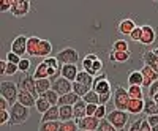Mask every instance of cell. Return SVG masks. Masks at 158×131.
Masks as SVG:
<instances>
[{"instance_id":"1","label":"cell","mask_w":158,"mask_h":131,"mask_svg":"<svg viewBox=\"0 0 158 131\" xmlns=\"http://www.w3.org/2000/svg\"><path fill=\"white\" fill-rule=\"evenodd\" d=\"M106 120H108L114 128H117L118 131H123V129H127V125H128V120H130V114H128L127 111L112 109V111L106 115Z\"/></svg>"},{"instance_id":"2","label":"cell","mask_w":158,"mask_h":131,"mask_svg":"<svg viewBox=\"0 0 158 131\" xmlns=\"http://www.w3.org/2000/svg\"><path fill=\"white\" fill-rule=\"evenodd\" d=\"M10 114H11V120H10L11 125H22V123H25L29 120L30 109L22 106L21 103H16L10 108Z\"/></svg>"},{"instance_id":"3","label":"cell","mask_w":158,"mask_h":131,"mask_svg":"<svg viewBox=\"0 0 158 131\" xmlns=\"http://www.w3.org/2000/svg\"><path fill=\"white\" fill-rule=\"evenodd\" d=\"M0 95L10 103V106L16 104L18 103V95H19L18 84L11 82V81H2L0 82Z\"/></svg>"},{"instance_id":"4","label":"cell","mask_w":158,"mask_h":131,"mask_svg":"<svg viewBox=\"0 0 158 131\" xmlns=\"http://www.w3.org/2000/svg\"><path fill=\"white\" fill-rule=\"evenodd\" d=\"M114 108L118 109V111H127L128 108V103H130V95H128V90L123 88L122 85H117L115 90H114Z\"/></svg>"},{"instance_id":"5","label":"cell","mask_w":158,"mask_h":131,"mask_svg":"<svg viewBox=\"0 0 158 131\" xmlns=\"http://www.w3.org/2000/svg\"><path fill=\"white\" fill-rule=\"evenodd\" d=\"M56 57L62 65H76L79 60V52L73 47H63L62 51H59Z\"/></svg>"},{"instance_id":"6","label":"cell","mask_w":158,"mask_h":131,"mask_svg":"<svg viewBox=\"0 0 158 131\" xmlns=\"http://www.w3.org/2000/svg\"><path fill=\"white\" fill-rule=\"evenodd\" d=\"M18 87H19V90L29 92V93L33 95L36 100L40 98L38 92H36V79L33 77V74H32V76H30V74H24L21 79H19V82H18Z\"/></svg>"},{"instance_id":"7","label":"cell","mask_w":158,"mask_h":131,"mask_svg":"<svg viewBox=\"0 0 158 131\" xmlns=\"http://www.w3.org/2000/svg\"><path fill=\"white\" fill-rule=\"evenodd\" d=\"M92 90L97 92L98 95H104V93H111L112 88H111V82L108 81V76L101 73L95 77V81H94V87H92Z\"/></svg>"},{"instance_id":"8","label":"cell","mask_w":158,"mask_h":131,"mask_svg":"<svg viewBox=\"0 0 158 131\" xmlns=\"http://www.w3.org/2000/svg\"><path fill=\"white\" fill-rule=\"evenodd\" d=\"M27 41H29V38L25 35H18L11 41V52H15L16 55L24 59V55L27 54Z\"/></svg>"},{"instance_id":"9","label":"cell","mask_w":158,"mask_h":131,"mask_svg":"<svg viewBox=\"0 0 158 131\" xmlns=\"http://www.w3.org/2000/svg\"><path fill=\"white\" fill-rule=\"evenodd\" d=\"M30 11V2L29 0H13L11 6V14L15 18H24Z\"/></svg>"},{"instance_id":"10","label":"cell","mask_w":158,"mask_h":131,"mask_svg":"<svg viewBox=\"0 0 158 131\" xmlns=\"http://www.w3.org/2000/svg\"><path fill=\"white\" fill-rule=\"evenodd\" d=\"M52 90L57 92L60 96H63V95L71 93L73 92V82L68 81V79H65V77H59L57 81L52 82Z\"/></svg>"},{"instance_id":"11","label":"cell","mask_w":158,"mask_h":131,"mask_svg":"<svg viewBox=\"0 0 158 131\" xmlns=\"http://www.w3.org/2000/svg\"><path fill=\"white\" fill-rule=\"evenodd\" d=\"M141 73H142V76H144L142 88H150V85L158 81V73H156L155 70H152L150 67H147V65H144V67L141 68Z\"/></svg>"},{"instance_id":"12","label":"cell","mask_w":158,"mask_h":131,"mask_svg":"<svg viewBox=\"0 0 158 131\" xmlns=\"http://www.w3.org/2000/svg\"><path fill=\"white\" fill-rule=\"evenodd\" d=\"M100 122L101 120H98L97 117H89V115L81 120H76L79 129H87V131H97L100 126Z\"/></svg>"},{"instance_id":"13","label":"cell","mask_w":158,"mask_h":131,"mask_svg":"<svg viewBox=\"0 0 158 131\" xmlns=\"http://www.w3.org/2000/svg\"><path fill=\"white\" fill-rule=\"evenodd\" d=\"M155 38H156V33H155V29L152 25H142V38H141V44L144 46H150L152 43H155Z\"/></svg>"},{"instance_id":"14","label":"cell","mask_w":158,"mask_h":131,"mask_svg":"<svg viewBox=\"0 0 158 131\" xmlns=\"http://www.w3.org/2000/svg\"><path fill=\"white\" fill-rule=\"evenodd\" d=\"M18 103H21L22 106L25 108H33L36 106V98L33 95H30L29 92H24V90H19V95H18Z\"/></svg>"},{"instance_id":"15","label":"cell","mask_w":158,"mask_h":131,"mask_svg":"<svg viewBox=\"0 0 158 131\" xmlns=\"http://www.w3.org/2000/svg\"><path fill=\"white\" fill-rule=\"evenodd\" d=\"M77 74H79V70H77L76 65H63L62 67V77H65V79L76 82Z\"/></svg>"},{"instance_id":"16","label":"cell","mask_w":158,"mask_h":131,"mask_svg":"<svg viewBox=\"0 0 158 131\" xmlns=\"http://www.w3.org/2000/svg\"><path fill=\"white\" fill-rule=\"evenodd\" d=\"M33 77L38 81V79H49L51 77V68L44 63V60L41 63H38V67L35 68V73H33Z\"/></svg>"},{"instance_id":"17","label":"cell","mask_w":158,"mask_h":131,"mask_svg":"<svg viewBox=\"0 0 158 131\" xmlns=\"http://www.w3.org/2000/svg\"><path fill=\"white\" fill-rule=\"evenodd\" d=\"M46 122H60V108L59 106H52L46 114H43L41 123H46Z\"/></svg>"},{"instance_id":"18","label":"cell","mask_w":158,"mask_h":131,"mask_svg":"<svg viewBox=\"0 0 158 131\" xmlns=\"http://www.w3.org/2000/svg\"><path fill=\"white\" fill-rule=\"evenodd\" d=\"M142 59H144V63H146L147 67H150L152 70H155L158 73V55L155 54L153 51H146L144 55H142Z\"/></svg>"},{"instance_id":"19","label":"cell","mask_w":158,"mask_h":131,"mask_svg":"<svg viewBox=\"0 0 158 131\" xmlns=\"http://www.w3.org/2000/svg\"><path fill=\"white\" fill-rule=\"evenodd\" d=\"M127 112L131 115H139L141 112H144V100H130Z\"/></svg>"},{"instance_id":"20","label":"cell","mask_w":158,"mask_h":131,"mask_svg":"<svg viewBox=\"0 0 158 131\" xmlns=\"http://www.w3.org/2000/svg\"><path fill=\"white\" fill-rule=\"evenodd\" d=\"M73 111H74V120L84 119V117H87V103L84 100H79L73 106Z\"/></svg>"},{"instance_id":"21","label":"cell","mask_w":158,"mask_h":131,"mask_svg":"<svg viewBox=\"0 0 158 131\" xmlns=\"http://www.w3.org/2000/svg\"><path fill=\"white\" fill-rule=\"evenodd\" d=\"M40 43H41V38H38V36H29V41H27V55L29 57H36Z\"/></svg>"},{"instance_id":"22","label":"cell","mask_w":158,"mask_h":131,"mask_svg":"<svg viewBox=\"0 0 158 131\" xmlns=\"http://www.w3.org/2000/svg\"><path fill=\"white\" fill-rule=\"evenodd\" d=\"M117 29H118V32H120L122 35H128L130 36V33L136 29V24H135L133 19H123V21L118 22V27Z\"/></svg>"},{"instance_id":"23","label":"cell","mask_w":158,"mask_h":131,"mask_svg":"<svg viewBox=\"0 0 158 131\" xmlns=\"http://www.w3.org/2000/svg\"><path fill=\"white\" fill-rule=\"evenodd\" d=\"M51 52H52V44H51V41L41 40V43H40V46H38V54H36V57H43V60H44V59L51 57Z\"/></svg>"},{"instance_id":"24","label":"cell","mask_w":158,"mask_h":131,"mask_svg":"<svg viewBox=\"0 0 158 131\" xmlns=\"http://www.w3.org/2000/svg\"><path fill=\"white\" fill-rule=\"evenodd\" d=\"M79 100H82V98H79V96L74 93V92H71V93H67V95L60 96L59 106H74V104H76Z\"/></svg>"},{"instance_id":"25","label":"cell","mask_w":158,"mask_h":131,"mask_svg":"<svg viewBox=\"0 0 158 131\" xmlns=\"http://www.w3.org/2000/svg\"><path fill=\"white\" fill-rule=\"evenodd\" d=\"M144 114H146L147 117L149 115H158V104L152 98L144 100Z\"/></svg>"},{"instance_id":"26","label":"cell","mask_w":158,"mask_h":131,"mask_svg":"<svg viewBox=\"0 0 158 131\" xmlns=\"http://www.w3.org/2000/svg\"><path fill=\"white\" fill-rule=\"evenodd\" d=\"M94 81H95V77L94 76H90L87 71H79V74H77V77H76V82H79V84H84V85H87L89 88H92L94 87Z\"/></svg>"},{"instance_id":"27","label":"cell","mask_w":158,"mask_h":131,"mask_svg":"<svg viewBox=\"0 0 158 131\" xmlns=\"http://www.w3.org/2000/svg\"><path fill=\"white\" fill-rule=\"evenodd\" d=\"M142 84H144V76H142V73H141V70L138 71H131L130 74H128V85H141L142 87Z\"/></svg>"},{"instance_id":"28","label":"cell","mask_w":158,"mask_h":131,"mask_svg":"<svg viewBox=\"0 0 158 131\" xmlns=\"http://www.w3.org/2000/svg\"><path fill=\"white\" fill-rule=\"evenodd\" d=\"M60 108V122H70L74 120V111L73 106H59Z\"/></svg>"},{"instance_id":"29","label":"cell","mask_w":158,"mask_h":131,"mask_svg":"<svg viewBox=\"0 0 158 131\" xmlns=\"http://www.w3.org/2000/svg\"><path fill=\"white\" fill-rule=\"evenodd\" d=\"M51 88H52V81L51 79H38L36 81V92H38L40 96L44 95Z\"/></svg>"},{"instance_id":"30","label":"cell","mask_w":158,"mask_h":131,"mask_svg":"<svg viewBox=\"0 0 158 131\" xmlns=\"http://www.w3.org/2000/svg\"><path fill=\"white\" fill-rule=\"evenodd\" d=\"M127 90L131 100H144V90L141 85H128Z\"/></svg>"},{"instance_id":"31","label":"cell","mask_w":158,"mask_h":131,"mask_svg":"<svg viewBox=\"0 0 158 131\" xmlns=\"http://www.w3.org/2000/svg\"><path fill=\"white\" fill-rule=\"evenodd\" d=\"M130 57H131L130 51H128V52H114V51H112L111 54H109V60H111V62H118V63L127 62Z\"/></svg>"},{"instance_id":"32","label":"cell","mask_w":158,"mask_h":131,"mask_svg":"<svg viewBox=\"0 0 158 131\" xmlns=\"http://www.w3.org/2000/svg\"><path fill=\"white\" fill-rule=\"evenodd\" d=\"M35 108H36V111H38L40 114H46L52 106L49 104V101H48L44 96H40V98L36 100V106H35Z\"/></svg>"},{"instance_id":"33","label":"cell","mask_w":158,"mask_h":131,"mask_svg":"<svg viewBox=\"0 0 158 131\" xmlns=\"http://www.w3.org/2000/svg\"><path fill=\"white\" fill-rule=\"evenodd\" d=\"M92 88H89L87 85H84V84H79V82H73V92L79 96V98H84L89 92H90Z\"/></svg>"},{"instance_id":"34","label":"cell","mask_w":158,"mask_h":131,"mask_svg":"<svg viewBox=\"0 0 158 131\" xmlns=\"http://www.w3.org/2000/svg\"><path fill=\"white\" fill-rule=\"evenodd\" d=\"M41 96H44L48 101H49V104L51 106H59V100H60V95L57 93V92H54V90H49V92H46L44 95H41Z\"/></svg>"},{"instance_id":"35","label":"cell","mask_w":158,"mask_h":131,"mask_svg":"<svg viewBox=\"0 0 158 131\" xmlns=\"http://www.w3.org/2000/svg\"><path fill=\"white\" fill-rule=\"evenodd\" d=\"M60 122H46V123H40L38 131H59Z\"/></svg>"},{"instance_id":"36","label":"cell","mask_w":158,"mask_h":131,"mask_svg":"<svg viewBox=\"0 0 158 131\" xmlns=\"http://www.w3.org/2000/svg\"><path fill=\"white\" fill-rule=\"evenodd\" d=\"M112 51L114 52H128V41L127 40H117L112 44Z\"/></svg>"},{"instance_id":"37","label":"cell","mask_w":158,"mask_h":131,"mask_svg":"<svg viewBox=\"0 0 158 131\" xmlns=\"http://www.w3.org/2000/svg\"><path fill=\"white\" fill-rule=\"evenodd\" d=\"M59 131H79V128L76 120H70V122H60Z\"/></svg>"},{"instance_id":"38","label":"cell","mask_w":158,"mask_h":131,"mask_svg":"<svg viewBox=\"0 0 158 131\" xmlns=\"http://www.w3.org/2000/svg\"><path fill=\"white\" fill-rule=\"evenodd\" d=\"M82 100H84L87 104H100V95L97 93V92H94V90H90Z\"/></svg>"},{"instance_id":"39","label":"cell","mask_w":158,"mask_h":131,"mask_svg":"<svg viewBox=\"0 0 158 131\" xmlns=\"http://www.w3.org/2000/svg\"><path fill=\"white\" fill-rule=\"evenodd\" d=\"M130 38L131 41H136V43H141V38H142V27H139V25H136V29L130 33Z\"/></svg>"},{"instance_id":"40","label":"cell","mask_w":158,"mask_h":131,"mask_svg":"<svg viewBox=\"0 0 158 131\" xmlns=\"http://www.w3.org/2000/svg\"><path fill=\"white\" fill-rule=\"evenodd\" d=\"M97 131H118L117 128H114L106 119H103L101 122H100V126H98V129Z\"/></svg>"},{"instance_id":"41","label":"cell","mask_w":158,"mask_h":131,"mask_svg":"<svg viewBox=\"0 0 158 131\" xmlns=\"http://www.w3.org/2000/svg\"><path fill=\"white\" fill-rule=\"evenodd\" d=\"M18 67H19V71H21V73L27 74V71L30 70V59H25V57H24V59L19 62Z\"/></svg>"},{"instance_id":"42","label":"cell","mask_w":158,"mask_h":131,"mask_svg":"<svg viewBox=\"0 0 158 131\" xmlns=\"http://www.w3.org/2000/svg\"><path fill=\"white\" fill-rule=\"evenodd\" d=\"M106 115H108V112H106V106H104V104H100L94 117H97L98 120H103V119H106Z\"/></svg>"},{"instance_id":"43","label":"cell","mask_w":158,"mask_h":131,"mask_svg":"<svg viewBox=\"0 0 158 131\" xmlns=\"http://www.w3.org/2000/svg\"><path fill=\"white\" fill-rule=\"evenodd\" d=\"M5 60H6L8 63H15V65H19V62H21L22 59H21L19 55H16L15 52H11V51H10L8 54H6V57H5Z\"/></svg>"},{"instance_id":"44","label":"cell","mask_w":158,"mask_h":131,"mask_svg":"<svg viewBox=\"0 0 158 131\" xmlns=\"http://www.w3.org/2000/svg\"><path fill=\"white\" fill-rule=\"evenodd\" d=\"M11 120V114L10 111H0V125H6Z\"/></svg>"},{"instance_id":"45","label":"cell","mask_w":158,"mask_h":131,"mask_svg":"<svg viewBox=\"0 0 158 131\" xmlns=\"http://www.w3.org/2000/svg\"><path fill=\"white\" fill-rule=\"evenodd\" d=\"M18 71H19V67H18V65L8 63V65H6V74H5V76H13V74H16Z\"/></svg>"},{"instance_id":"46","label":"cell","mask_w":158,"mask_h":131,"mask_svg":"<svg viewBox=\"0 0 158 131\" xmlns=\"http://www.w3.org/2000/svg\"><path fill=\"white\" fill-rule=\"evenodd\" d=\"M11 6H13V0H3L0 3V10L2 11H11Z\"/></svg>"},{"instance_id":"47","label":"cell","mask_w":158,"mask_h":131,"mask_svg":"<svg viewBox=\"0 0 158 131\" xmlns=\"http://www.w3.org/2000/svg\"><path fill=\"white\" fill-rule=\"evenodd\" d=\"M98 106H100V104H87V115L89 117H94L95 112H97V109H98Z\"/></svg>"},{"instance_id":"48","label":"cell","mask_w":158,"mask_h":131,"mask_svg":"<svg viewBox=\"0 0 158 131\" xmlns=\"http://www.w3.org/2000/svg\"><path fill=\"white\" fill-rule=\"evenodd\" d=\"M156 93H158V81L150 85V88H149V98H153Z\"/></svg>"},{"instance_id":"49","label":"cell","mask_w":158,"mask_h":131,"mask_svg":"<svg viewBox=\"0 0 158 131\" xmlns=\"http://www.w3.org/2000/svg\"><path fill=\"white\" fill-rule=\"evenodd\" d=\"M10 103L3 98V96H0V111H10Z\"/></svg>"},{"instance_id":"50","label":"cell","mask_w":158,"mask_h":131,"mask_svg":"<svg viewBox=\"0 0 158 131\" xmlns=\"http://www.w3.org/2000/svg\"><path fill=\"white\" fill-rule=\"evenodd\" d=\"M112 98V92L111 93H104V95H100V104H104L106 106V103H109V100Z\"/></svg>"},{"instance_id":"51","label":"cell","mask_w":158,"mask_h":131,"mask_svg":"<svg viewBox=\"0 0 158 131\" xmlns=\"http://www.w3.org/2000/svg\"><path fill=\"white\" fill-rule=\"evenodd\" d=\"M141 123H142V119L133 122V123H131V126L128 128V131H141Z\"/></svg>"},{"instance_id":"52","label":"cell","mask_w":158,"mask_h":131,"mask_svg":"<svg viewBox=\"0 0 158 131\" xmlns=\"http://www.w3.org/2000/svg\"><path fill=\"white\" fill-rule=\"evenodd\" d=\"M141 131H152V126H150V123L147 122L146 117L142 119V123H141Z\"/></svg>"},{"instance_id":"53","label":"cell","mask_w":158,"mask_h":131,"mask_svg":"<svg viewBox=\"0 0 158 131\" xmlns=\"http://www.w3.org/2000/svg\"><path fill=\"white\" fill-rule=\"evenodd\" d=\"M146 119H147V122L150 123L152 128L158 125V115H149V117H146Z\"/></svg>"},{"instance_id":"54","label":"cell","mask_w":158,"mask_h":131,"mask_svg":"<svg viewBox=\"0 0 158 131\" xmlns=\"http://www.w3.org/2000/svg\"><path fill=\"white\" fill-rule=\"evenodd\" d=\"M6 65H8L6 60H0V76L6 74Z\"/></svg>"},{"instance_id":"55","label":"cell","mask_w":158,"mask_h":131,"mask_svg":"<svg viewBox=\"0 0 158 131\" xmlns=\"http://www.w3.org/2000/svg\"><path fill=\"white\" fill-rule=\"evenodd\" d=\"M152 131H158V125H156V126H153V128H152Z\"/></svg>"},{"instance_id":"56","label":"cell","mask_w":158,"mask_h":131,"mask_svg":"<svg viewBox=\"0 0 158 131\" xmlns=\"http://www.w3.org/2000/svg\"><path fill=\"white\" fill-rule=\"evenodd\" d=\"M153 52H155V54H156V55H158V47H156V49H155V51H153Z\"/></svg>"},{"instance_id":"57","label":"cell","mask_w":158,"mask_h":131,"mask_svg":"<svg viewBox=\"0 0 158 131\" xmlns=\"http://www.w3.org/2000/svg\"><path fill=\"white\" fill-rule=\"evenodd\" d=\"M79 131H87V129H79Z\"/></svg>"}]
</instances>
